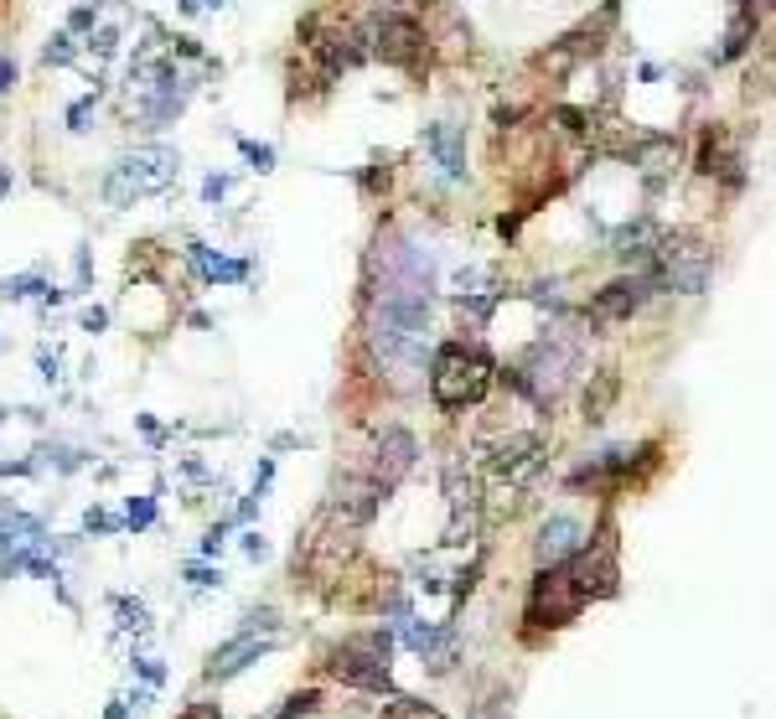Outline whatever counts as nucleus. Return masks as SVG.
<instances>
[{"label":"nucleus","instance_id":"f257e3e1","mask_svg":"<svg viewBox=\"0 0 776 719\" xmlns=\"http://www.w3.org/2000/svg\"><path fill=\"white\" fill-rule=\"evenodd\" d=\"M492 357L482 347H466L451 342L435 352V368H430V394L440 409H466V404H482L487 388H492Z\"/></svg>","mask_w":776,"mask_h":719},{"label":"nucleus","instance_id":"f03ea898","mask_svg":"<svg viewBox=\"0 0 776 719\" xmlns=\"http://www.w3.org/2000/svg\"><path fill=\"white\" fill-rule=\"evenodd\" d=\"M388 657H394V637L373 626V632H357L347 637L342 647H332V673L337 683H352V688H368V694H394V678H388Z\"/></svg>","mask_w":776,"mask_h":719},{"label":"nucleus","instance_id":"7ed1b4c3","mask_svg":"<svg viewBox=\"0 0 776 719\" xmlns=\"http://www.w3.org/2000/svg\"><path fill=\"white\" fill-rule=\"evenodd\" d=\"M176 171H182L176 151H166V145H140V151L119 156V166L104 182V197H109V207H130L135 197H151V192L171 187Z\"/></svg>","mask_w":776,"mask_h":719},{"label":"nucleus","instance_id":"20e7f679","mask_svg":"<svg viewBox=\"0 0 776 719\" xmlns=\"http://www.w3.org/2000/svg\"><path fill=\"white\" fill-rule=\"evenodd\" d=\"M709 269H714V254L699 244V238H658L652 249V275H658L668 290H683V295H699L709 285Z\"/></svg>","mask_w":776,"mask_h":719},{"label":"nucleus","instance_id":"39448f33","mask_svg":"<svg viewBox=\"0 0 776 719\" xmlns=\"http://www.w3.org/2000/svg\"><path fill=\"white\" fill-rule=\"evenodd\" d=\"M585 611V590L575 585L570 564H544L539 580H533L528 595V621L533 626H570Z\"/></svg>","mask_w":776,"mask_h":719},{"label":"nucleus","instance_id":"423d86ee","mask_svg":"<svg viewBox=\"0 0 776 719\" xmlns=\"http://www.w3.org/2000/svg\"><path fill=\"white\" fill-rule=\"evenodd\" d=\"M445 497H451V523H445L440 544L466 549L471 538H476V523H482V492H476V476L466 471V461L445 466Z\"/></svg>","mask_w":776,"mask_h":719},{"label":"nucleus","instance_id":"0eeeda50","mask_svg":"<svg viewBox=\"0 0 776 719\" xmlns=\"http://www.w3.org/2000/svg\"><path fill=\"white\" fill-rule=\"evenodd\" d=\"M373 52L383 57V63H394V68H420V57H425V32L414 26V16L383 11V21L373 26Z\"/></svg>","mask_w":776,"mask_h":719},{"label":"nucleus","instance_id":"6e6552de","mask_svg":"<svg viewBox=\"0 0 776 719\" xmlns=\"http://www.w3.org/2000/svg\"><path fill=\"white\" fill-rule=\"evenodd\" d=\"M564 564H570V575H575V585L585 590V601H595V595H616V549H611V538H606V544H595V549H575L570 559H564Z\"/></svg>","mask_w":776,"mask_h":719},{"label":"nucleus","instance_id":"1a4fd4ad","mask_svg":"<svg viewBox=\"0 0 776 719\" xmlns=\"http://www.w3.org/2000/svg\"><path fill=\"white\" fill-rule=\"evenodd\" d=\"M275 642H280L275 632H264V637H259L254 626H249V632H238L233 642H223L213 657H207V678L223 683V678H233V673H244V668H249V663H259V657L270 652Z\"/></svg>","mask_w":776,"mask_h":719},{"label":"nucleus","instance_id":"9d476101","mask_svg":"<svg viewBox=\"0 0 776 719\" xmlns=\"http://www.w3.org/2000/svg\"><path fill=\"white\" fill-rule=\"evenodd\" d=\"M539 466H544V440L539 435H507L497 445V456H492V471L502 476L507 487H523Z\"/></svg>","mask_w":776,"mask_h":719},{"label":"nucleus","instance_id":"9b49d317","mask_svg":"<svg viewBox=\"0 0 776 719\" xmlns=\"http://www.w3.org/2000/svg\"><path fill=\"white\" fill-rule=\"evenodd\" d=\"M409 466H414V435H409V430H383V440H378V461H373V487L388 492Z\"/></svg>","mask_w":776,"mask_h":719},{"label":"nucleus","instance_id":"f8f14e48","mask_svg":"<svg viewBox=\"0 0 776 719\" xmlns=\"http://www.w3.org/2000/svg\"><path fill=\"white\" fill-rule=\"evenodd\" d=\"M647 285L652 280H642V275H632V280H616V285H606L601 295H595V306H590V316L595 321H626L642 301H647Z\"/></svg>","mask_w":776,"mask_h":719},{"label":"nucleus","instance_id":"ddd939ff","mask_svg":"<svg viewBox=\"0 0 776 719\" xmlns=\"http://www.w3.org/2000/svg\"><path fill=\"white\" fill-rule=\"evenodd\" d=\"M580 544H585V528L575 518H549L539 528V544H533V549H539V564H564Z\"/></svg>","mask_w":776,"mask_h":719},{"label":"nucleus","instance_id":"4468645a","mask_svg":"<svg viewBox=\"0 0 776 719\" xmlns=\"http://www.w3.org/2000/svg\"><path fill=\"white\" fill-rule=\"evenodd\" d=\"M425 145H430V156L440 161V171L451 176V182H461V176H466V135L456 125H430Z\"/></svg>","mask_w":776,"mask_h":719},{"label":"nucleus","instance_id":"2eb2a0df","mask_svg":"<svg viewBox=\"0 0 776 719\" xmlns=\"http://www.w3.org/2000/svg\"><path fill=\"white\" fill-rule=\"evenodd\" d=\"M420 657H425V668H430V673H451V668H456V657H461V637H456V626H435L430 642L420 647Z\"/></svg>","mask_w":776,"mask_h":719},{"label":"nucleus","instance_id":"dca6fc26","mask_svg":"<svg viewBox=\"0 0 776 719\" xmlns=\"http://www.w3.org/2000/svg\"><path fill=\"white\" fill-rule=\"evenodd\" d=\"M192 264H197V275H202V280H244V264L213 254L207 244H192Z\"/></svg>","mask_w":776,"mask_h":719},{"label":"nucleus","instance_id":"f3484780","mask_svg":"<svg viewBox=\"0 0 776 719\" xmlns=\"http://www.w3.org/2000/svg\"><path fill=\"white\" fill-rule=\"evenodd\" d=\"M383 719H445L435 704H425V699H394L383 709Z\"/></svg>","mask_w":776,"mask_h":719},{"label":"nucleus","instance_id":"a211bd4d","mask_svg":"<svg viewBox=\"0 0 776 719\" xmlns=\"http://www.w3.org/2000/svg\"><path fill=\"white\" fill-rule=\"evenodd\" d=\"M114 611H119V626H125V632H145V626H151L145 606H140V601H130V595H114Z\"/></svg>","mask_w":776,"mask_h":719},{"label":"nucleus","instance_id":"6ab92c4d","mask_svg":"<svg viewBox=\"0 0 776 719\" xmlns=\"http://www.w3.org/2000/svg\"><path fill=\"white\" fill-rule=\"evenodd\" d=\"M125 523H130L135 533H140V528H151V523H156V502H151V497H135V502H130V513H125Z\"/></svg>","mask_w":776,"mask_h":719},{"label":"nucleus","instance_id":"aec40b11","mask_svg":"<svg viewBox=\"0 0 776 719\" xmlns=\"http://www.w3.org/2000/svg\"><path fill=\"white\" fill-rule=\"evenodd\" d=\"M316 704H321V699H316V688H306V694H295V699H290V704H285L275 719H306Z\"/></svg>","mask_w":776,"mask_h":719},{"label":"nucleus","instance_id":"412c9836","mask_svg":"<svg viewBox=\"0 0 776 719\" xmlns=\"http://www.w3.org/2000/svg\"><path fill=\"white\" fill-rule=\"evenodd\" d=\"M37 290H42L37 275H21V280H6V285H0V295H6V301H26V295H37Z\"/></svg>","mask_w":776,"mask_h":719},{"label":"nucleus","instance_id":"4be33fe9","mask_svg":"<svg viewBox=\"0 0 776 719\" xmlns=\"http://www.w3.org/2000/svg\"><path fill=\"white\" fill-rule=\"evenodd\" d=\"M611 394H616V378L606 373V378H601V388H595V399H585V409H590V419H601V409L611 404Z\"/></svg>","mask_w":776,"mask_h":719},{"label":"nucleus","instance_id":"5701e85b","mask_svg":"<svg viewBox=\"0 0 776 719\" xmlns=\"http://www.w3.org/2000/svg\"><path fill=\"white\" fill-rule=\"evenodd\" d=\"M244 156H249L259 171H270V166H275V151H270V145H249V140H244Z\"/></svg>","mask_w":776,"mask_h":719},{"label":"nucleus","instance_id":"b1692460","mask_svg":"<svg viewBox=\"0 0 776 719\" xmlns=\"http://www.w3.org/2000/svg\"><path fill=\"white\" fill-rule=\"evenodd\" d=\"M476 719H507V694H502V688H497V694L482 704V714H476Z\"/></svg>","mask_w":776,"mask_h":719},{"label":"nucleus","instance_id":"393cba45","mask_svg":"<svg viewBox=\"0 0 776 719\" xmlns=\"http://www.w3.org/2000/svg\"><path fill=\"white\" fill-rule=\"evenodd\" d=\"M68 57H73V37H57L47 47V63H68Z\"/></svg>","mask_w":776,"mask_h":719},{"label":"nucleus","instance_id":"a878e982","mask_svg":"<svg viewBox=\"0 0 776 719\" xmlns=\"http://www.w3.org/2000/svg\"><path fill=\"white\" fill-rule=\"evenodd\" d=\"M187 580H192V585H223L218 569H202V564H192V569H187Z\"/></svg>","mask_w":776,"mask_h":719},{"label":"nucleus","instance_id":"bb28decb","mask_svg":"<svg viewBox=\"0 0 776 719\" xmlns=\"http://www.w3.org/2000/svg\"><path fill=\"white\" fill-rule=\"evenodd\" d=\"M223 192H228V176H207V187H202V197H207V202H218Z\"/></svg>","mask_w":776,"mask_h":719},{"label":"nucleus","instance_id":"cd10ccee","mask_svg":"<svg viewBox=\"0 0 776 719\" xmlns=\"http://www.w3.org/2000/svg\"><path fill=\"white\" fill-rule=\"evenodd\" d=\"M16 83V63H11V57L6 52H0V94H6V88Z\"/></svg>","mask_w":776,"mask_h":719},{"label":"nucleus","instance_id":"c85d7f7f","mask_svg":"<svg viewBox=\"0 0 776 719\" xmlns=\"http://www.w3.org/2000/svg\"><path fill=\"white\" fill-rule=\"evenodd\" d=\"M244 554H249V559H264V554H270V544H264L259 533H249V538H244Z\"/></svg>","mask_w":776,"mask_h":719},{"label":"nucleus","instance_id":"c756f323","mask_svg":"<svg viewBox=\"0 0 776 719\" xmlns=\"http://www.w3.org/2000/svg\"><path fill=\"white\" fill-rule=\"evenodd\" d=\"M182 719H223V714H218V704H192Z\"/></svg>","mask_w":776,"mask_h":719},{"label":"nucleus","instance_id":"7c9ffc66","mask_svg":"<svg viewBox=\"0 0 776 719\" xmlns=\"http://www.w3.org/2000/svg\"><path fill=\"white\" fill-rule=\"evenodd\" d=\"M378 6H383V11H394V16H409L414 6H420V0H378Z\"/></svg>","mask_w":776,"mask_h":719},{"label":"nucleus","instance_id":"2f4dec72","mask_svg":"<svg viewBox=\"0 0 776 719\" xmlns=\"http://www.w3.org/2000/svg\"><path fill=\"white\" fill-rule=\"evenodd\" d=\"M104 321H109L104 311H83V332H104Z\"/></svg>","mask_w":776,"mask_h":719},{"label":"nucleus","instance_id":"473e14b6","mask_svg":"<svg viewBox=\"0 0 776 719\" xmlns=\"http://www.w3.org/2000/svg\"><path fill=\"white\" fill-rule=\"evenodd\" d=\"M88 528H99V533H109V528H119L109 513H88Z\"/></svg>","mask_w":776,"mask_h":719},{"label":"nucleus","instance_id":"72a5a7b5","mask_svg":"<svg viewBox=\"0 0 776 719\" xmlns=\"http://www.w3.org/2000/svg\"><path fill=\"white\" fill-rule=\"evenodd\" d=\"M140 673L151 678V683H161V678H166V673H161V663H151V657H145V663H140Z\"/></svg>","mask_w":776,"mask_h":719},{"label":"nucleus","instance_id":"f704fd0d","mask_svg":"<svg viewBox=\"0 0 776 719\" xmlns=\"http://www.w3.org/2000/svg\"><path fill=\"white\" fill-rule=\"evenodd\" d=\"M125 714H130V709H125V704H119V699L109 704V719H125Z\"/></svg>","mask_w":776,"mask_h":719}]
</instances>
